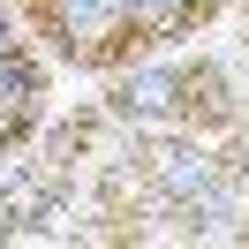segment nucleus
Wrapping results in <instances>:
<instances>
[{"label": "nucleus", "instance_id": "1", "mask_svg": "<svg viewBox=\"0 0 249 249\" xmlns=\"http://www.w3.org/2000/svg\"><path fill=\"white\" fill-rule=\"evenodd\" d=\"M23 16L53 38V53L76 68H128L181 46L189 31L227 8V0H16Z\"/></svg>", "mask_w": 249, "mask_h": 249}]
</instances>
